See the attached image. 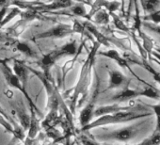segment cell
<instances>
[{
  "instance_id": "obj_1",
  "label": "cell",
  "mask_w": 160,
  "mask_h": 145,
  "mask_svg": "<svg viewBox=\"0 0 160 145\" xmlns=\"http://www.w3.org/2000/svg\"><path fill=\"white\" fill-rule=\"evenodd\" d=\"M99 46L100 44L96 42L91 54L89 55L87 60L82 66L80 76L78 78V82L76 86L72 89V94L71 95V103H70L71 113H73L77 108L81 106L83 100H85L88 95L89 87L91 85V80H92V71L95 59V55L97 53V49L99 48Z\"/></svg>"
},
{
  "instance_id": "obj_2",
  "label": "cell",
  "mask_w": 160,
  "mask_h": 145,
  "mask_svg": "<svg viewBox=\"0 0 160 145\" xmlns=\"http://www.w3.org/2000/svg\"><path fill=\"white\" fill-rule=\"evenodd\" d=\"M149 115H150V113H139L138 110H136L134 108L129 109V110L118 111V112L111 113V114H106V115L100 116V117L96 118L95 120L92 121L88 125L81 127L80 131L83 133V132H87V131L92 130V129L100 127V126L126 122H130V121H133V120H136L138 118L147 117Z\"/></svg>"
},
{
  "instance_id": "obj_3",
  "label": "cell",
  "mask_w": 160,
  "mask_h": 145,
  "mask_svg": "<svg viewBox=\"0 0 160 145\" xmlns=\"http://www.w3.org/2000/svg\"><path fill=\"white\" fill-rule=\"evenodd\" d=\"M0 68H1V71L3 72L4 78H5L6 82L8 83V85L10 87H12V88H14V89L18 90L22 94H24L26 100L28 101V103L29 105L31 114H34V115L38 116L39 118H42V116H43L42 112L40 110V108L33 102L32 98L30 97V95L27 92L26 88L23 86V84L21 83L19 78L14 75V72H12V69H11L5 61H0Z\"/></svg>"
},
{
  "instance_id": "obj_4",
  "label": "cell",
  "mask_w": 160,
  "mask_h": 145,
  "mask_svg": "<svg viewBox=\"0 0 160 145\" xmlns=\"http://www.w3.org/2000/svg\"><path fill=\"white\" fill-rule=\"evenodd\" d=\"M142 125V123H138V124H134L131 126H127V127H123L112 132H108V133H104V134H100V135H96L95 136V139L97 141H127L132 139L133 138H135L140 130V126Z\"/></svg>"
},
{
  "instance_id": "obj_5",
  "label": "cell",
  "mask_w": 160,
  "mask_h": 145,
  "mask_svg": "<svg viewBox=\"0 0 160 145\" xmlns=\"http://www.w3.org/2000/svg\"><path fill=\"white\" fill-rule=\"evenodd\" d=\"M97 94H98V92H97V89H96V92L92 96V99L84 107V108L80 111L79 123L81 125V127L88 125L92 121V118H94L93 114H94V110H95V101H96Z\"/></svg>"
},
{
  "instance_id": "obj_6",
  "label": "cell",
  "mask_w": 160,
  "mask_h": 145,
  "mask_svg": "<svg viewBox=\"0 0 160 145\" xmlns=\"http://www.w3.org/2000/svg\"><path fill=\"white\" fill-rule=\"evenodd\" d=\"M13 108V113L17 119V123L25 130L28 131V128L29 126L30 123V115L27 112L24 105L19 102V103H15L14 105H12Z\"/></svg>"
},
{
  "instance_id": "obj_7",
  "label": "cell",
  "mask_w": 160,
  "mask_h": 145,
  "mask_svg": "<svg viewBox=\"0 0 160 145\" xmlns=\"http://www.w3.org/2000/svg\"><path fill=\"white\" fill-rule=\"evenodd\" d=\"M109 80H108V90L112 89H119L122 87H126L129 84V79L120 71H109Z\"/></svg>"
},
{
  "instance_id": "obj_8",
  "label": "cell",
  "mask_w": 160,
  "mask_h": 145,
  "mask_svg": "<svg viewBox=\"0 0 160 145\" xmlns=\"http://www.w3.org/2000/svg\"><path fill=\"white\" fill-rule=\"evenodd\" d=\"M73 32L72 28L64 26H58L56 28H52L51 29L38 34L35 38L36 39H45V38H63L72 34Z\"/></svg>"
},
{
  "instance_id": "obj_9",
  "label": "cell",
  "mask_w": 160,
  "mask_h": 145,
  "mask_svg": "<svg viewBox=\"0 0 160 145\" xmlns=\"http://www.w3.org/2000/svg\"><path fill=\"white\" fill-rule=\"evenodd\" d=\"M63 57L62 54L60 53V51L58 49L53 50L52 52L48 53L47 55H44L42 57V58L41 59V64L42 67L43 68V70L45 71V72H48L49 69L61 58Z\"/></svg>"
},
{
  "instance_id": "obj_10",
  "label": "cell",
  "mask_w": 160,
  "mask_h": 145,
  "mask_svg": "<svg viewBox=\"0 0 160 145\" xmlns=\"http://www.w3.org/2000/svg\"><path fill=\"white\" fill-rule=\"evenodd\" d=\"M138 96H139V92H138L136 90H132V89L128 88V86H126V87L122 88V90L120 92L115 94L111 98V100L114 102H117V103H123L126 101H130Z\"/></svg>"
},
{
  "instance_id": "obj_11",
  "label": "cell",
  "mask_w": 160,
  "mask_h": 145,
  "mask_svg": "<svg viewBox=\"0 0 160 145\" xmlns=\"http://www.w3.org/2000/svg\"><path fill=\"white\" fill-rule=\"evenodd\" d=\"M122 5L120 4V2L116 1V0H96L95 5L92 9V14L94 13V12H97L99 8L104 7L106 9V11L110 14V13H114L115 12H117L120 7Z\"/></svg>"
},
{
  "instance_id": "obj_12",
  "label": "cell",
  "mask_w": 160,
  "mask_h": 145,
  "mask_svg": "<svg viewBox=\"0 0 160 145\" xmlns=\"http://www.w3.org/2000/svg\"><path fill=\"white\" fill-rule=\"evenodd\" d=\"M12 72H14V75L19 78L21 83L23 84V86L26 88V85L28 84V75H29L28 69L22 62L14 61L13 67H12Z\"/></svg>"
},
{
  "instance_id": "obj_13",
  "label": "cell",
  "mask_w": 160,
  "mask_h": 145,
  "mask_svg": "<svg viewBox=\"0 0 160 145\" xmlns=\"http://www.w3.org/2000/svg\"><path fill=\"white\" fill-rule=\"evenodd\" d=\"M99 55L104 56V57H107V58H108L114 60L115 62L118 63L119 66H121V67H122V68H129V65H128L127 60H126L124 58H122L117 50L109 49V50L105 51V52H100Z\"/></svg>"
},
{
  "instance_id": "obj_14",
  "label": "cell",
  "mask_w": 160,
  "mask_h": 145,
  "mask_svg": "<svg viewBox=\"0 0 160 145\" xmlns=\"http://www.w3.org/2000/svg\"><path fill=\"white\" fill-rule=\"evenodd\" d=\"M138 37L141 39V42H142L141 45H142L143 49L147 52L148 58H152L151 54H152V50L154 48V42H153V40L150 36H148L146 33H144L142 30L138 32Z\"/></svg>"
},
{
  "instance_id": "obj_15",
  "label": "cell",
  "mask_w": 160,
  "mask_h": 145,
  "mask_svg": "<svg viewBox=\"0 0 160 145\" xmlns=\"http://www.w3.org/2000/svg\"><path fill=\"white\" fill-rule=\"evenodd\" d=\"M40 118L34 114H30V123L28 128V138H35L40 131Z\"/></svg>"
},
{
  "instance_id": "obj_16",
  "label": "cell",
  "mask_w": 160,
  "mask_h": 145,
  "mask_svg": "<svg viewBox=\"0 0 160 145\" xmlns=\"http://www.w3.org/2000/svg\"><path fill=\"white\" fill-rule=\"evenodd\" d=\"M140 5L143 12L146 14H149L159 10L160 0H140Z\"/></svg>"
},
{
  "instance_id": "obj_17",
  "label": "cell",
  "mask_w": 160,
  "mask_h": 145,
  "mask_svg": "<svg viewBox=\"0 0 160 145\" xmlns=\"http://www.w3.org/2000/svg\"><path fill=\"white\" fill-rule=\"evenodd\" d=\"M85 27H86V28L94 36V38L96 39V41H97V42H98L99 44H104L105 46H108V47L109 46L108 40L107 39V37L104 36L101 32H99L98 29H97L94 26H92V25H91V24H86Z\"/></svg>"
},
{
  "instance_id": "obj_18",
  "label": "cell",
  "mask_w": 160,
  "mask_h": 145,
  "mask_svg": "<svg viewBox=\"0 0 160 145\" xmlns=\"http://www.w3.org/2000/svg\"><path fill=\"white\" fill-rule=\"evenodd\" d=\"M133 4L135 8V16H134V26L132 30L134 32H139L141 30V26H142V20L140 17V12H139V8H138V0H133Z\"/></svg>"
},
{
  "instance_id": "obj_19",
  "label": "cell",
  "mask_w": 160,
  "mask_h": 145,
  "mask_svg": "<svg viewBox=\"0 0 160 145\" xmlns=\"http://www.w3.org/2000/svg\"><path fill=\"white\" fill-rule=\"evenodd\" d=\"M58 50L60 51V53L62 54L63 57L74 56L77 53V45H76L75 42H68V43L62 45L61 47H59Z\"/></svg>"
},
{
  "instance_id": "obj_20",
  "label": "cell",
  "mask_w": 160,
  "mask_h": 145,
  "mask_svg": "<svg viewBox=\"0 0 160 145\" xmlns=\"http://www.w3.org/2000/svg\"><path fill=\"white\" fill-rule=\"evenodd\" d=\"M15 47L17 49V51H19L20 53L26 55L27 57H35L36 53L34 52V50L26 42H16L15 43Z\"/></svg>"
},
{
  "instance_id": "obj_21",
  "label": "cell",
  "mask_w": 160,
  "mask_h": 145,
  "mask_svg": "<svg viewBox=\"0 0 160 145\" xmlns=\"http://www.w3.org/2000/svg\"><path fill=\"white\" fill-rule=\"evenodd\" d=\"M95 22L99 25H108L110 21V14L106 10L97 11L94 16Z\"/></svg>"
},
{
  "instance_id": "obj_22",
  "label": "cell",
  "mask_w": 160,
  "mask_h": 145,
  "mask_svg": "<svg viewBox=\"0 0 160 145\" xmlns=\"http://www.w3.org/2000/svg\"><path fill=\"white\" fill-rule=\"evenodd\" d=\"M110 15H111L112 18H113V23H114V26L116 27V28H118L119 30H122V31H123V32H126V33L130 34V32L132 31V29L129 28L123 23V21H122L120 17H118L115 13H110Z\"/></svg>"
},
{
  "instance_id": "obj_23",
  "label": "cell",
  "mask_w": 160,
  "mask_h": 145,
  "mask_svg": "<svg viewBox=\"0 0 160 145\" xmlns=\"http://www.w3.org/2000/svg\"><path fill=\"white\" fill-rule=\"evenodd\" d=\"M71 6V0H55V1L47 6H45V9L47 10H58V9H63Z\"/></svg>"
},
{
  "instance_id": "obj_24",
  "label": "cell",
  "mask_w": 160,
  "mask_h": 145,
  "mask_svg": "<svg viewBox=\"0 0 160 145\" xmlns=\"http://www.w3.org/2000/svg\"><path fill=\"white\" fill-rule=\"evenodd\" d=\"M143 22H149L156 25H160V10H157L152 13L146 14L142 18Z\"/></svg>"
},
{
  "instance_id": "obj_25",
  "label": "cell",
  "mask_w": 160,
  "mask_h": 145,
  "mask_svg": "<svg viewBox=\"0 0 160 145\" xmlns=\"http://www.w3.org/2000/svg\"><path fill=\"white\" fill-rule=\"evenodd\" d=\"M139 95L146 96V97L152 98V99H158V98L160 97L159 92L156 91V90H155L153 87H152V86H149V87L145 88L144 90L140 91V92H139Z\"/></svg>"
},
{
  "instance_id": "obj_26",
  "label": "cell",
  "mask_w": 160,
  "mask_h": 145,
  "mask_svg": "<svg viewBox=\"0 0 160 145\" xmlns=\"http://www.w3.org/2000/svg\"><path fill=\"white\" fill-rule=\"evenodd\" d=\"M160 143V132L157 130L156 133H154L150 138L144 140L141 143L135 144V145H159ZM107 145H114V144H107Z\"/></svg>"
},
{
  "instance_id": "obj_27",
  "label": "cell",
  "mask_w": 160,
  "mask_h": 145,
  "mask_svg": "<svg viewBox=\"0 0 160 145\" xmlns=\"http://www.w3.org/2000/svg\"><path fill=\"white\" fill-rule=\"evenodd\" d=\"M20 10L18 9V8H13L12 11H11V12H9V15L7 16V17H4V19H3V21L1 22V24H0V27H3V26H5V25H7L9 22H11L15 16H17L18 14H20Z\"/></svg>"
},
{
  "instance_id": "obj_28",
  "label": "cell",
  "mask_w": 160,
  "mask_h": 145,
  "mask_svg": "<svg viewBox=\"0 0 160 145\" xmlns=\"http://www.w3.org/2000/svg\"><path fill=\"white\" fill-rule=\"evenodd\" d=\"M79 141H80V143H81V145H102L96 139H92V138L87 137L86 135L80 136L79 137Z\"/></svg>"
},
{
  "instance_id": "obj_29",
  "label": "cell",
  "mask_w": 160,
  "mask_h": 145,
  "mask_svg": "<svg viewBox=\"0 0 160 145\" xmlns=\"http://www.w3.org/2000/svg\"><path fill=\"white\" fill-rule=\"evenodd\" d=\"M142 26L144 28H146L147 29H149L160 36V25H156V24H152V23H149V22H142Z\"/></svg>"
},
{
  "instance_id": "obj_30",
  "label": "cell",
  "mask_w": 160,
  "mask_h": 145,
  "mask_svg": "<svg viewBox=\"0 0 160 145\" xmlns=\"http://www.w3.org/2000/svg\"><path fill=\"white\" fill-rule=\"evenodd\" d=\"M0 114L3 115V116H4V117H5V118H6V119H7V120H8V121H9V122H11L12 125H13L14 129L20 126V125L17 123V122H16V121H15L13 118H12V117H11V116L8 114V112H7V111H6L4 108H3V107H2L1 105H0Z\"/></svg>"
},
{
  "instance_id": "obj_31",
  "label": "cell",
  "mask_w": 160,
  "mask_h": 145,
  "mask_svg": "<svg viewBox=\"0 0 160 145\" xmlns=\"http://www.w3.org/2000/svg\"><path fill=\"white\" fill-rule=\"evenodd\" d=\"M72 12H73V14L77 15V16H81L84 17L86 16V10L83 6H74L73 8H72Z\"/></svg>"
},
{
  "instance_id": "obj_32",
  "label": "cell",
  "mask_w": 160,
  "mask_h": 145,
  "mask_svg": "<svg viewBox=\"0 0 160 145\" xmlns=\"http://www.w3.org/2000/svg\"><path fill=\"white\" fill-rule=\"evenodd\" d=\"M156 116H157V130L160 132V105H156L152 107Z\"/></svg>"
},
{
  "instance_id": "obj_33",
  "label": "cell",
  "mask_w": 160,
  "mask_h": 145,
  "mask_svg": "<svg viewBox=\"0 0 160 145\" xmlns=\"http://www.w3.org/2000/svg\"><path fill=\"white\" fill-rule=\"evenodd\" d=\"M6 12H7V7H2L1 11H0V24L3 21L5 15H6Z\"/></svg>"
},
{
  "instance_id": "obj_34",
  "label": "cell",
  "mask_w": 160,
  "mask_h": 145,
  "mask_svg": "<svg viewBox=\"0 0 160 145\" xmlns=\"http://www.w3.org/2000/svg\"><path fill=\"white\" fill-rule=\"evenodd\" d=\"M132 7H133V0H129V6H128V10H127V17L130 15V13L132 12Z\"/></svg>"
},
{
  "instance_id": "obj_35",
  "label": "cell",
  "mask_w": 160,
  "mask_h": 145,
  "mask_svg": "<svg viewBox=\"0 0 160 145\" xmlns=\"http://www.w3.org/2000/svg\"><path fill=\"white\" fill-rule=\"evenodd\" d=\"M5 94H6V96H7L8 98H12V97H13V92H12L11 90H7V91L5 92Z\"/></svg>"
},
{
  "instance_id": "obj_36",
  "label": "cell",
  "mask_w": 160,
  "mask_h": 145,
  "mask_svg": "<svg viewBox=\"0 0 160 145\" xmlns=\"http://www.w3.org/2000/svg\"><path fill=\"white\" fill-rule=\"evenodd\" d=\"M8 0H0V7H5V4L7 3Z\"/></svg>"
},
{
  "instance_id": "obj_37",
  "label": "cell",
  "mask_w": 160,
  "mask_h": 145,
  "mask_svg": "<svg viewBox=\"0 0 160 145\" xmlns=\"http://www.w3.org/2000/svg\"><path fill=\"white\" fill-rule=\"evenodd\" d=\"M122 1V12H124V1L125 0H121Z\"/></svg>"
},
{
  "instance_id": "obj_38",
  "label": "cell",
  "mask_w": 160,
  "mask_h": 145,
  "mask_svg": "<svg viewBox=\"0 0 160 145\" xmlns=\"http://www.w3.org/2000/svg\"><path fill=\"white\" fill-rule=\"evenodd\" d=\"M74 1H77V2H80V3H84V2H86L85 0H74Z\"/></svg>"
},
{
  "instance_id": "obj_39",
  "label": "cell",
  "mask_w": 160,
  "mask_h": 145,
  "mask_svg": "<svg viewBox=\"0 0 160 145\" xmlns=\"http://www.w3.org/2000/svg\"><path fill=\"white\" fill-rule=\"evenodd\" d=\"M155 52H157V53H159V54H160V48L156 47V48H155Z\"/></svg>"
},
{
  "instance_id": "obj_40",
  "label": "cell",
  "mask_w": 160,
  "mask_h": 145,
  "mask_svg": "<svg viewBox=\"0 0 160 145\" xmlns=\"http://www.w3.org/2000/svg\"><path fill=\"white\" fill-rule=\"evenodd\" d=\"M53 145H59V144H58V142H56V143H54V144H53Z\"/></svg>"
},
{
  "instance_id": "obj_41",
  "label": "cell",
  "mask_w": 160,
  "mask_h": 145,
  "mask_svg": "<svg viewBox=\"0 0 160 145\" xmlns=\"http://www.w3.org/2000/svg\"><path fill=\"white\" fill-rule=\"evenodd\" d=\"M87 1H88V2H89V1H90V0H87Z\"/></svg>"
}]
</instances>
